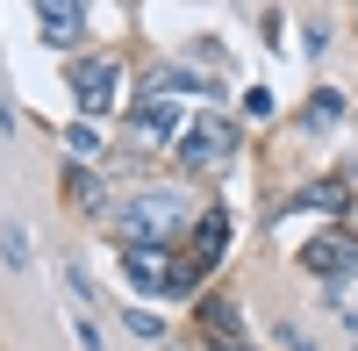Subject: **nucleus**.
<instances>
[{"instance_id": "obj_1", "label": "nucleus", "mask_w": 358, "mask_h": 351, "mask_svg": "<svg viewBox=\"0 0 358 351\" xmlns=\"http://www.w3.org/2000/svg\"><path fill=\"white\" fill-rule=\"evenodd\" d=\"M187 222V194L179 187H151V194H136L129 208H115V229H122L129 244H165V229Z\"/></svg>"}, {"instance_id": "obj_18", "label": "nucleus", "mask_w": 358, "mask_h": 351, "mask_svg": "<svg viewBox=\"0 0 358 351\" xmlns=\"http://www.w3.org/2000/svg\"><path fill=\"white\" fill-rule=\"evenodd\" d=\"M222 351H244V344H222Z\"/></svg>"}, {"instance_id": "obj_16", "label": "nucleus", "mask_w": 358, "mask_h": 351, "mask_svg": "<svg viewBox=\"0 0 358 351\" xmlns=\"http://www.w3.org/2000/svg\"><path fill=\"white\" fill-rule=\"evenodd\" d=\"M129 330H136V337H165V315H143V308H136V315H129Z\"/></svg>"}, {"instance_id": "obj_8", "label": "nucleus", "mask_w": 358, "mask_h": 351, "mask_svg": "<svg viewBox=\"0 0 358 351\" xmlns=\"http://www.w3.org/2000/svg\"><path fill=\"white\" fill-rule=\"evenodd\" d=\"M222 244H229V215H201V222H194V273L215 266Z\"/></svg>"}, {"instance_id": "obj_14", "label": "nucleus", "mask_w": 358, "mask_h": 351, "mask_svg": "<svg viewBox=\"0 0 358 351\" xmlns=\"http://www.w3.org/2000/svg\"><path fill=\"white\" fill-rule=\"evenodd\" d=\"M151 86H158V94H194V86H201V79H194V72H158Z\"/></svg>"}, {"instance_id": "obj_4", "label": "nucleus", "mask_w": 358, "mask_h": 351, "mask_svg": "<svg viewBox=\"0 0 358 351\" xmlns=\"http://www.w3.org/2000/svg\"><path fill=\"white\" fill-rule=\"evenodd\" d=\"M115 86H122V72H115V57H86V65H72V101L86 115L115 108Z\"/></svg>"}, {"instance_id": "obj_7", "label": "nucleus", "mask_w": 358, "mask_h": 351, "mask_svg": "<svg viewBox=\"0 0 358 351\" xmlns=\"http://www.w3.org/2000/svg\"><path fill=\"white\" fill-rule=\"evenodd\" d=\"M36 29L50 43H79V29H86V8H65V0H43L36 8Z\"/></svg>"}, {"instance_id": "obj_6", "label": "nucleus", "mask_w": 358, "mask_h": 351, "mask_svg": "<svg viewBox=\"0 0 358 351\" xmlns=\"http://www.w3.org/2000/svg\"><path fill=\"white\" fill-rule=\"evenodd\" d=\"M301 266H308L315 280H344V273H351V237H344V229H330V237L301 244Z\"/></svg>"}, {"instance_id": "obj_10", "label": "nucleus", "mask_w": 358, "mask_h": 351, "mask_svg": "<svg viewBox=\"0 0 358 351\" xmlns=\"http://www.w3.org/2000/svg\"><path fill=\"white\" fill-rule=\"evenodd\" d=\"M65 151H72V158H101V129H94V122H72V129H65Z\"/></svg>"}, {"instance_id": "obj_11", "label": "nucleus", "mask_w": 358, "mask_h": 351, "mask_svg": "<svg viewBox=\"0 0 358 351\" xmlns=\"http://www.w3.org/2000/svg\"><path fill=\"white\" fill-rule=\"evenodd\" d=\"M201 315L215 323V337H222V344H236V308H229V301H208Z\"/></svg>"}, {"instance_id": "obj_17", "label": "nucleus", "mask_w": 358, "mask_h": 351, "mask_svg": "<svg viewBox=\"0 0 358 351\" xmlns=\"http://www.w3.org/2000/svg\"><path fill=\"white\" fill-rule=\"evenodd\" d=\"M280 344H287V351H315V344L301 337V323H280Z\"/></svg>"}, {"instance_id": "obj_3", "label": "nucleus", "mask_w": 358, "mask_h": 351, "mask_svg": "<svg viewBox=\"0 0 358 351\" xmlns=\"http://www.w3.org/2000/svg\"><path fill=\"white\" fill-rule=\"evenodd\" d=\"M229 151H236V122H222V115H201V122H187V136H179V158L194 172H222Z\"/></svg>"}, {"instance_id": "obj_9", "label": "nucleus", "mask_w": 358, "mask_h": 351, "mask_svg": "<svg viewBox=\"0 0 358 351\" xmlns=\"http://www.w3.org/2000/svg\"><path fill=\"white\" fill-rule=\"evenodd\" d=\"M287 208H322V215H344V208H351V187H344V180H315L301 201H287Z\"/></svg>"}, {"instance_id": "obj_15", "label": "nucleus", "mask_w": 358, "mask_h": 351, "mask_svg": "<svg viewBox=\"0 0 358 351\" xmlns=\"http://www.w3.org/2000/svg\"><path fill=\"white\" fill-rule=\"evenodd\" d=\"M337 115H344L337 94H315V101H308V122H337Z\"/></svg>"}, {"instance_id": "obj_13", "label": "nucleus", "mask_w": 358, "mask_h": 351, "mask_svg": "<svg viewBox=\"0 0 358 351\" xmlns=\"http://www.w3.org/2000/svg\"><path fill=\"white\" fill-rule=\"evenodd\" d=\"M0 251H8V266H29V237L22 229H0Z\"/></svg>"}, {"instance_id": "obj_5", "label": "nucleus", "mask_w": 358, "mask_h": 351, "mask_svg": "<svg viewBox=\"0 0 358 351\" xmlns=\"http://www.w3.org/2000/svg\"><path fill=\"white\" fill-rule=\"evenodd\" d=\"M129 129H136L143 143H165V136H187V122H179V108H172L165 94H151V101H136V108H129Z\"/></svg>"}, {"instance_id": "obj_12", "label": "nucleus", "mask_w": 358, "mask_h": 351, "mask_svg": "<svg viewBox=\"0 0 358 351\" xmlns=\"http://www.w3.org/2000/svg\"><path fill=\"white\" fill-rule=\"evenodd\" d=\"M72 201H79V208H101V180H86V172H72Z\"/></svg>"}, {"instance_id": "obj_2", "label": "nucleus", "mask_w": 358, "mask_h": 351, "mask_svg": "<svg viewBox=\"0 0 358 351\" xmlns=\"http://www.w3.org/2000/svg\"><path fill=\"white\" fill-rule=\"evenodd\" d=\"M122 273H129V287H143V294H187L194 287V258L172 266L165 244H122Z\"/></svg>"}]
</instances>
